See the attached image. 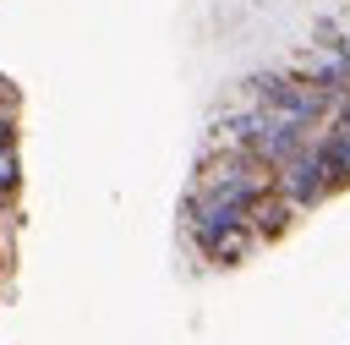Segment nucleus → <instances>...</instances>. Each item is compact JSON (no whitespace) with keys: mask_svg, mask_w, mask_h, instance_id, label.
<instances>
[{"mask_svg":"<svg viewBox=\"0 0 350 345\" xmlns=\"http://www.w3.org/2000/svg\"><path fill=\"white\" fill-rule=\"evenodd\" d=\"M16 181H22V170H16V148H0V203L16 192Z\"/></svg>","mask_w":350,"mask_h":345,"instance_id":"nucleus-1","label":"nucleus"}]
</instances>
